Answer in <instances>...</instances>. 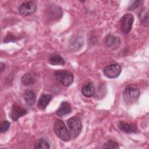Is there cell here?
Listing matches in <instances>:
<instances>
[{
    "mask_svg": "<svg viewBox=\"0 0 149 149\" xmlns=\"http://www.w3.org/2000/svg\"><path fill=\"white\" fill-rule=\"evenodd\" d=\"M140 94L139 88L135 84L127 85L123 91V98L127 104H132L136 102Z\"/></svg>",
    "mask_w": 149,
    "mask_h": 149,
    "instance_id": "1",
    "label": "cell"
},
{
    "mask_svg": "<svg viewBox=\"0 0 149 149\" xmlns=\"http://www.w3.org/2000/svg\"><path fill=\"white\" fill-rule=\"evenodd\" d=\"M55 79L65 87L70 86L73 82L74 77L73 73L67 70H59L54 72Z\"/></svg>",
    "mask_w": 149,
    "mask_h": 149,
    "instance_id": "2",
    "label": "cell"
},
{
    "mask_svg": "<svg viewBox=\"0 0 149 149\" xmlns=\"http://www.w3.org/2000/svg\"><path fill=\"white\" fill-rule=\"evenodd\" d=\"M54 129L56 136L64 141H68L70 139V135L64 122L61 119H56L54 125Z\"/></svg>",
    "mask_w": 149,
    "mask_h": 149,
    "instance_id": "3",
    "label": "cell"
},
{
    "mask_svg": "<svg viewBox=\"0 0 149 149\" xmlns=\"http://www.w3.org/2000/svg\"><path fill=\"white\" fill-rule=\"evenodd\" d=\"M67 125L70 137L72 138L77 137L82 129V124L80 119L76 116L72 117L68 120Z\"/></svg>",
    "mask_w": 149,
    "mask_h": 149,
    "instance_id": "4",
    "label": "cell"
},
{
    "mask_svg": "<svg viewBox=\"0 0 149 149\" xmlns=\"http://www.w3.org/2000/svg\"><path fill=\"white\" fill-rule=\"evenodd\" d=\"M134 16L130 13L124 15L120 19V30L124 34H129L132 28Z\"/></svg>",
    "mask_w": 149,
    "mask_h": 149,
    "instance_id": "5",
    "label": "cell"
},
{
    "mask_svg": "<svg viewBox=\"0 0 149 149\" xmlns=\"http://www.w3.org/2000/svg\"><path fill=\"white\" fill-rule=\"evenodd\" d=\"M104 74L108 78L113 79L119 76L121 72V67L119 65L115 63L105 66L103 70Z\"/></svg>",
    "mask_w": 149,
    "mask_h": 149,
    "instance_id": "6",
    "label": "cell"
},
{
    "mask_svg": "<svg viewBox=\"0 0 149 149\" xmlns=\"http://www.w3.org/2000/svg\"><path fill=\"white\" fill-rule=\"evenodd\" d=\"M37 9L36 3L33 1H26L22 3L19 7V13L24 16L33 13Z\"/></svg>",
    "mask_w": 149,
    "mask_h": 149,
    "instance_id": "7",
    "label": "cell"
},
{
    "mask_svg": "<svg viewBox=\"0 0 149 149\" xmlns=\"http://www.w3.org/2000/svg\"><path fill=\"white\" fill-rule=\"evenodd\" d=\"M27 112V111L25 108H22L17 104H13L12 107L9 115L13 120L16 121L19 118L26 115Z\"/></svg>",
    "mask_w": 149,
    "mask_h": 149,
    "instance_id": "8",
    "label": "cell"
},
{
    "mask_svg": "<svg viewBox=\"0 0 149 149\" xmlns=\"http://www.w3.org/2000/svg\"><path fill=\"white\" fill-rule=\"evenodd\" d=\"M105 44L112 49H117L120 44V40L118 37L109 34L105 38Z\"/></svg>",
    "mask_w": 149,
    "mask_h": 149,
    "instance_id": "9",
    "label": "cell"
},
{
    "mask_svg": "<svg viewBox=\"0 0 149 149\" xmlns=\"http://www.w3.org/2000/svg\"><path fill=\"white\" fill-rule=\"evenodd\" d=\"M118 127L121 131L127 133H136L137 132V128L135 125L126 123L123 121H120L119 122Z\"/></svg>",
    "mask_w": 149,
    "mask_h": 149,
    "instance_id": "10",
    "label": "cell"
},
{
    "mask_svg": "<svg viewBox=\"0 0 149 149\" xmlns=\"http://www.w3.org/2000/svg\"><path fill=\"white\" fill-rule=\"evenodd\" d=\"M82 94L86 97H91L95 93V88L93 83L89 82L84 84L81 88Z\"/></svg>",
    "mask_w": 149,
    "mask_h": 149,
    "instance_id": "11",
    "label": "cell"
},
{
    "mask_svg": "<svg viewBox=\"0 0 149 149\" xmlns=\"http://www.w3.org/2000/svg\"><path fill=\"white\" fill-rule=\"evenodd\" d=\"M52 99V95L50 94H42L38 102L37 106L40 109H44L48 105L49 102Z\"/></svg>",
    "mask_w": 149,
    "mask_h": 149,
    "instance_id": "12",
    "label": "cell"
},
{
    "mask_svg": "<svg viewBox=\"0 0 149 149\" xmlns=\"http://www.w3.org/2000/svg\"><path fill=\"white\" fill-rule=\"evenodd\" d=\"M72 112V108L70 104L67 102H62L59 105V108L56 110V114L59 116H62L69 113H70Z\"/></svg>",
    "mask_w": 149,
    "mask_h": 149,
    "instance_id": "13",
    "label": "cell"
},
{
    "mask_svg": "<svg viewBox=\"0 0 149 149\" xmlns=\"http://www.w3.org/2000/svg\"><path fill=\"white\" fill-rule=\"evenodd\" d=\"M24 100L27 104L33 105L36 102V96L34 92L31 90H27L24 93Z\"/></svg>",
    "mask_w": 149,
    "mask_h": 149,
    "instance_id": "14",
    "label": "cell"
},
{
    "mask_svg": "<svg viewBox=\"0 0 149 149\" xmlns=\"http://www.w3.org/2000/svg\"><path fill=\"white\" fill-rule=\"evenodd\" d=\"M48 62L52 65H64L65 63L63 58L56 53L52 54L49 56Z\"/></svg>",
    "mask_w": 149,
    "mask_h": 149,
    "instance_id": "15",
    "label": "cell"
},
{
    "mask_svg": "<svg viewBox=\"0 0 149 149\" xmlns=\"http://www.w3.org/2000/svg\"><path fill=\"white\" fill-rule=\"evenodd\" d=\"M36 80V76L32 73H27L22 77V82L24 86H29L33 84Z\"/></svg>",
    "mask_w": 149,
    "mask_h": 149,
    "instance_id": "16",
    "label": "cell"
},
{
    "mask_svg": "<svg viewBox=\"0 0 149 149\" xmlns=\"http://www.w3.org/2000/svg\"><path fill=\"white\" fill-rule=\"evenodd\" d=\"M139 18L141 23L146 26L148 27V9L145 8L141 10L139 15Z\"/></svg>",
    "mask_w": 149,
    "mask_h": 149,
    "instance_id": "17",
    "label": "cell"
},
{
    "mask_svg": "<svg viewBox=\"0 0 149 149\" xmlns=\"http://www.w3.org/2000/svg\"><path fill=\"white\" fill-rule=\"evenodd\" d=\"M34 148L48 149L49 148V145L46 140L42 138H40L36 141L34 144Z\"/></svg>",
    "mask_w": 149,
    "mask_h": 149,
    "instance_id": "18",
    "label": "cell"
},
{
    "mask_svg": "<svg viewBox=\"0 0 149 149\" xmlns=\"http://www.w3.org/2000/svg\"><path fill=\"white\" fill-rule=\"evenodd\" d=\"M104 148H114V149H116V148H119V146L118 143L113 140H108V141H107L103 146Z\"/></svg>",
    "mask_w": 149,
    "mask_h": 149,
    "instance_id": "19",
    "label": "cell"
},
{
    "mask_svg": "<svg viewBox=\"0 0 149 149\" xmlns=\"http://www.w3.org/2000/svg\"><path fill=\"white\" fill-rule=\"evenodd\" d=\"M10 122H8V120H3L1 124L0 132L4 133V132H6L10 126Z\"/></svg>",
    "mask_w": 149,
    "mask_h": 149,
    "instance_id": "20",
    "label": "cell"
},
{
    "mask_svg": "<svg viewBox=\"0 0 149 149\" xmlns=\"http://www.w3.org/2000/svg\"><path fill=\"white\" fill-rule=\"evenodd\" d=\"M143 3V1H134L132 5H130L129 7V10H133L136 9L137 8L140 6Z\"/></svg>",
    "mask_w": 149,
    "mask_h": 149,
    "instance_id": "21",
    "label": "cell"
},
{
    "mask_svg": "<svg viewBox=\"0 0 149 149\" xmlns=\"http://www.w3.org/2000/svg\"><path fill=\"white\" fill-rule=\"evenodd\" d=\"M5 69V64L3 62H1L0 63V69H1V73H2Z\"/></svg>",
    "mask_w": 149,
    "mask_h": 149,
    "instance_id": "22",
    "label": "cell"
}]
</instances>
